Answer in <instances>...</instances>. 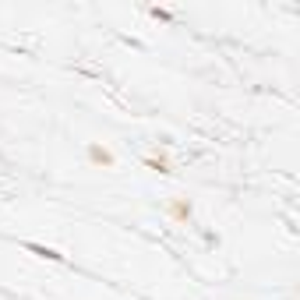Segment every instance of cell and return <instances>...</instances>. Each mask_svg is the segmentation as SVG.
<instances>
[{
    "instance_id": "1",
    "label": "cell",
    "mask_w": 300,
    "mask_h": 300,
    "mask_svg": "<svg viewBox=\"0 0 300 300\" xmlns=\"http://www.w3.org/2000/svg\"><path fill=\"white\" fill-rule=\"evenodd\" d=\"M88 156H92V162H102V166H113V156L106 152V148H99V145H92V148H88Z\"/></svg>"
}]
</instances>
